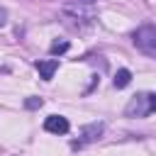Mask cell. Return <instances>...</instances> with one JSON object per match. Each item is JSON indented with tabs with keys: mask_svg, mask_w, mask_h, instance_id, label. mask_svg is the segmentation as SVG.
<instances>
[{
	"mask_svg": "<svg viewBox=\"0 0 156 156\" xmlns=\"http://www.w3.org/2000/svg\"><path fill=\"white\" fill-rule=\"evenodd\" d=\"M112 83H115V88H127V85L132 83V71H129V68H119V71L115 73Z\"/></svg>",
	"mask_w": 156,
	"mask_h": 156,
	"instance_id": "52a82bcc",
	"label": "cell"
},
{
	"mask_svg": "<svg viewBox=\"0 0 156 156\" xmlns=\"http://www.w3.org/2000/svg\"><path fill=\"white\" fill-rule=\"evenodd\" d=\"M5 22H7V10L0 7V27H5Z\"/></svg>",
	"mask_w": 156,
	"mask_h": 156,
	"instance_id": "30bf717a",
	"label": "cell"
},
{
	"mask_svg": "<svg viewBox=\"0 0 156 156\" xmlns=\"http://www.w3.org/2000/svg\"><path fill=\"white\" fill-rule=\"evenodd\" d=\"M41 105H44V100H41V98H37V95H32V98H27V100H24V107H27V110H39Z\"/></svg>",
	"mask_w": 156,
	"mask_h": 156,
	"instance_id": "9c48e42d",
	"label": "cell"
},
{
	"mask_svg": "<svg viewBox=\"0 0 156 156\" xmlns=\"http://www.w3.org/2000/svg\"><path fill=\"white\" fill-rule=\"evenodd\" d=\"M102 132H105V124H102V122H90V124L83 127L80 139L73 141L71 146H73V149H80V146H85V144H93V141H98V139L102 136Z\"/></svg>",
	"mask_w": 156,
	"mask_h": 156,
	"instance_id": "277c9868",
	"label": "cell"
},
{
	"mask_svg": "<svg viewBox=\"0 0 156 156\" xmlns=\"http://www.w3.org/2000/svg\"><path fill=\"white\" fill-rule=\"evenodd\" d=\"M132 44L146 54V56H154L156 54V27L154 24H141L139 29L132 32Z\"/></svg>",
	"mask_w": 156,
	"mask_h": 156,
	"instance_id": "3957f363",
	"label": "cell"
},
{
	"mask_svg": "<svg viewBox=\"0 0 156 156\" xmlns=\"http://www.w3.org/2000/svg\"><path fill=\"white\" fill-rule=\"evenodd\" d=\"M68 46H71V44H68L66 39H61V41L56 39V41H54V44L49 46V54H51V56H58V54H66V51H68Z\"/></svg>",
	"mask_w": 156,
	"mask_h": 156,
	"instance_id": "ba28073f",
	"label": "cell"
},
{
	"mask_svg": "<svg viewBox=\"0 0 156 156\" xmlns=\"http://www.w3.org/2000/svg\"><path fill=\"white\" fill-rule=\"evenodd\" d=\"M61 12L78 22H93V17L98 15V5L95 0H68L61 5Z\"/></svg>",
	"mask_w": 156,
	"mask_h": 156,
	"instance_id": "7a4b0ae2",
	"label": "cell"
},
{
	"mask_svg": "<svg viewBox=\"0 0 156 156\" xmlns=\"http://www.w3.org/2000/svg\"><path fill=\"white\" fill-rule=\"evenodd\" d=\"M154 112H156V93H149V90L132 95L127 107H124V115L132 119H141V117H149Z\"/></svg>",
	"mask_w": 156,
	"mask_h": 156,
	"instance_id": "6da1fadb",
	"label": "cell"
},
{
	"mask_svg": "<svg viewBox=\"0 0 156 156\" xmlns=\"http://www.w3.org/2000/svg\"><path fill=\"white\" fill-rule=\"evenodd\" d=\"M68 119L63 117V115H49L46 119H44V129L46 132H51V134H66L68 132Z\"/></svg>",
	"mask_w": 156,
	"mask_h": 156,
	"instance_id": "5b68a950",
	"label": "cell"
},
{
	"mask_svg": "<svg viewBox=\"0 0 156 156\" xmlns=\"http://www.w3.org/2000/svg\"><path fill=\"white\" fill-rule=\"evenodd\" d=\"M34 66H37V71H39V76L44 80H51L54 73H56V68H58V61L56 58H44V61H37Z\"/></svg>",
	"mask_w": 156,
	"mask_h": 156,
	"instance_id": "8992f818",
	"label": "cell"
}]
</instances>
